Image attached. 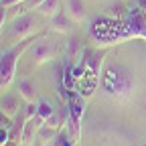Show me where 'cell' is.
Here are the masks:
<instances>
[{
	"mask_svg": "<svg viewBox=\"0 0 146 146\" xmlns=\"http://www.w3.org/2000/svg\"><path fill=\"white\" fill-rule=\"evenodd\" d=\"M100 83H102L104 94L108 98L116 100V102L130 100L134 89H136L134 73L126 65H122L118 61H112V59L104 65V73L100 75Z\"/></svg>",
	"mask_w": 146,
	"mask_h": 146,
	"instance_id": "obj_1",
	"label": "cell"
},
{
	"mask_svg": "<svg viewBox=\"0 0 146 146\" xmlns=\"http://www.w3.org/2000/svg\"><path fill=\"white\" fill-rule=\"evenodd\" d=\"M36 41V36H27V39H21L12 49H8L2 57H0V87H6L12 83L14 75H16V63H18V57L33 47V43Z\"/></svg>",
	"mask_w": 146,
	"mask_h": 146,
	"instance_id": "obj_2",
	"label": "cell"
},
{
	"mask_svg": "<svg viewBox=\"0 0 146 146\" xmlns=\"http://www.w3.org/2000/svg\"><path fill=\"white\" fill-rule=\"evenodd\" d=\"M94 36H96V41H100L104 45L124 41V21L116 16L98 18L94 23Z\"/></svg>",
	"mask_w": 146,
	"mask_h": 146,
	"instance_id": "obj_3",
	"label": "cell"
},
{
	"mask_svg": "<svg viewBox=\"0 0 146 146\" xmlns=\"http://www.w3.org/2000/svg\"><path fill=\"white\" fill-rule=\"evenodd\" d=\"M104 59H106V53L104 51H94V49H85L83 51V63L87 67L89 73H94L96 77L102 75V67H104Z\"/></svg>",
	"mask_w": 146,
	"mask_h": 146,
	"instance_id": "obj_4",
	"label": "cell"
},
{
	"mask_svg": "<svg viewBox=\"0 0 146 146\" xmlns=\"http://www.w3.org/2000/svg\"><path fill=\"white\" fill-rule=\"evenodd\" d=\"M35 25H36V18H35V16H31V14H21V16L14 21V25H12V35L16 36V39H27V36L33 33Z\"/></svg>",
	"mask_w": 146,
	"mask_h": 146,
	"instance_id": "obj_5",
	"label": "cell"
},
{
	"mask_svg": "<svg viewBox=\"0 0 146 146\" xmlns=\"http://www.w3.org/2000/svg\"><path fill=\"white\" fill-rule=\"evenodd\" d=\"M31 51H33V59H35L36 65H43V63L55 59V55H57V47L51 45V43L35 45V47H31Z\"/></svg>",
	"mask_w": 146,
	"mask_h": 146,
	"instance_id": "obj_6",
	"label": "cell"
},
{
	"mask_svg": "<svg viewBox=\"0 0 146 146\" xmlns=\"http://www.w3.org/2000/svg\"><path fill=\"white\" fill-rule=\"evenodd\" d=\"M53 29L57 31V33H63V35L71 33V29H73V18H71L67 12H57V14L53 16Z\"/></svg>",
	"mask_w": 146,
	"mask_h": 146,
	"instance_id": "obj_7",
	"label": "cell"
},
{
	"mask_svg": "<svg viewBox=\"0 0 146 146\" xmlns=\"http://www.w3.org/2000/svg\"><path fill=\"white\" fill-rule=\"evenodd\" d=\"M18 108H21V104H18V100L14 96H6L0 100V114L6 118H14L18 114Z\"/></svg>",
	"mask_w": 146,
	"mask_h": 146,
	"instance_id": "obj_8",
	"label": "cell"
},
{
	"mask_svg": "<svg viewBox=\"0 0 146 146\" xmlns=\"http://www.w3.org/2000/svg\"><path fill=\"white\" fill-rule=\"evenodd\" d=\"M65 4H67V14H69L75 23H79V21H83V18H85L83 0H65Z\"/></svg>",
	"mask_w": 146,
	"mask_h": 146,
	"instance_id": "obj_9",
	"label": "cell"
},
{
	"mask_svg": "<svg viewBox=\"0 0 146 146\" xmlns=\"http://www.w3.org/2000/svg\"><path fill=\"white\" fill-rule=\"evenodd\" d=\"M18 91H21V96L27 100V102H33L35 100V85L31 79H23L18 83Z\"/></svg>",
	"mask_w": 146,
	"mask_h": 146,
	"instance_id": "obj_10",
	"label": "cell"
},
{
	"mask_svg": "<svg viewBox=\"0 0 146 146\" xmlns=\"http://www.w3.org/2000/svg\"><path fill=\"white\" fill-rule=\"evenodd\" d=\"M57 8H59V0H45L39 6V12L45 14V16H55L57 14Z\"/></svg>",
	"mask_w": 146,
	"mask_h": 146,
	"instance_id": "obj_11",
	"label": "cell"
},
{
	"mask_svg": "<svg viewBox=\"0 0 146 146\" xmlns=\"http://www.w3.org/2000/svg\"><path fill=\"white\" fill-rule=\"evenodd\" d=\"M73 144H75V140L71 138L69 130H61L57 136H55V140H53L51 146H73Z\"/></svg>",
	"mask_w": 146,
	"mask_h": 146,
	"instance_id": "obj_12",
	"label": "cell"
},
{
	"mask_svg": "<svg viewBox=\"0 0 146 146\" xmlns=\"http://www.w3.org/2000/svg\"><path fill=\"white\" fill-rule=\"evenodd\" d=\"M57 132H59V130H55V128H51V126L43 124V128L39 130V138H41V140H45V142H49V140H55Z\"/></svg>",
	"mask_w": 146,
	"mask_h": 146,
	"instance_id": "obj_13",
	"label": "cell"
},
{
	"mask_svg": "<svg viewBox=\"0 0 146 146\" xmlns=\"http://www.w3.org/2000/svg\"><path fill=\"white\" fill-rule=\"evenodd\" d=\"M36 114H39L41 118H49V116H53L55 114V110H53V106L49 104V102H45V100H41L39 102V110H36Z\"/></svg>",
	"mask_w": 146,
	"mask_h": 146,
	"instance_id": "obj_14",
	"label": "cell"
},
{
	"mask_svg": "<svg viewBox=\"0 0 146 146\" xmlns=\"http://www.w3.org/2000/svg\"><path fill=\"white\" fill-rule=\"evenodd\" d=\"M77 49H79L77 39H71V41L67 43V55H69V59H73V57L77 55Z\"/></svg>",
	"mask_w": 146,
	"mask_h": 146,
	"instance_id": "obj_15",
	"label": "cell"
},
{
	"mask_svg": "<svg viewBox=\"0 0 146 146\" xmlns=\"http://www.w3.org/2000/svg\"><path fill=\"white\" fill-rule=\"evenodd\" d=\"M8 140H10V130L2 126V128H0V146H4Z\"/></svg>",
	"mask_w": 146,
	"mask_h": 146,
	"instance_id": "obj_16",
	"label": "cell"
},
{
	"mask_svg": "<svg viewBox=\"0 0 146 146\" xmlns=\"http://www.w3.org/2000/svg\"><path fill=\"white\" fill-rule=\"evenodd\" d=\"M36 110H39V106H35V104H29L27 106V110H25V116L31 120V118H35L36 116Z\"/></svg>",
	"mask_w": 146,
	"mask_h": 146,
	"instance_id": "obj_17",
	"label": "cell"
},
{
	"mask_svg": "<svg viewBox=\"0 0 146 146\" xmlns=\"http://www.w3.org/2000/svg\"><path fill=\"white\" fill-rule=\"evenodd\" d=\"M21 12H23V4H14V6H10V12H8V16H21Z\"/></svg>",
	"mask_w": 146,
	"mask_h": 146,
	"instance_id": "obj_18",
	"label": "cell"
},
{
	"mask_svg": "<svg viewBox=\"0 0 146 146\" xmlns=\"http://www.w3.org/2000/svg\"><path fill=\"white\" fill-rule=\"evenodd\" d=\"M23 2H25V0H2L0 4H2V6H14V4H23Z\"/></svg>",
	"mask_w": 146,
	"mask_h": 146,
	"instance_id": "obj_19",
	"label": "cell"
},
{
	"mask_svg": "<svg viewBox=\"0 0 146 146\" xmlns=\"http://www.w3.org/2000/svg\"><path fill=\"white\" fill-rule=\"evenodd\" d=\"M6 8L4 6H0V29H2V25H4V21H6Z\"/></svg>",
	"mask_w": 146,
	"mask_h": 146,
	"instance_id": "obj_20",
	"label": "cell"
},
{
	"mask_svg": "<svg viewBox=\"0 0 146 146\" xmlns=\"http://www.w3.org/2000/svg\"><path fill=\"white\" fill-rule=\"evenodd\" d=\"M45 2V0H29V8H36V6H41Z\"/></svg>",
	"mask_w": 146,
	"mask_h": 146,
	"instance_id": "obj_21",
	"label": "cell"
},
{
	"mask_svg": "<svg viewBox=\"0 0 146 146\" xmlns=\"http://www.w3.org/2000/svg\"><path fill=\"white\" fill-rule=\"evenodd\" d=\"M140 6H142V8L146 10V0H140Z\"/></svg>",
	"mask_w": 146,
	"mask_h": 146,
	"instance_id": "obj_22",
	"label": "cell"
},
{
	"mask_svg": "<svg viewBox=\"0 0 146 146\" xmlns=\"http://www.w3.org/2000/svg\"><path fill=\"white\" fill-rule=\"evenodd\" d=\"M35 146H43V144H35Z\"/></svg>",
	"mask_w": 146,
	"mask_h": 146,
	"instance_id": "obj_23",
	"label": "cell"
},
{
	"mask_svg": "<svg viewBox=\"0 0 146 146\" xmlns=\"http://www.w3.org/2000/svg\"><path fill=\"white\" fill-rule=\"evenodd\" d=\"M0 6H2V4H0Z\"/></svg>",
	"mask_w": 146,
	"mask_h": 146,
	"instance_id": "obj_24",
	"label": "cell"
},
{
	"mask_svg": "<svg viewBox=\"0 0 146 146\" xmlns=\"http://www.w3.org/2000/svg\"><path fill=\"white\" fill-rule=\"evenodd\" d=\"M0 89H2V87H0Z\"/></svg>",
	"mask_w": 146,
	"mask_h": 146,
	"instance_id": "obj_25",
	"label": "cell"
}]
</instances>
